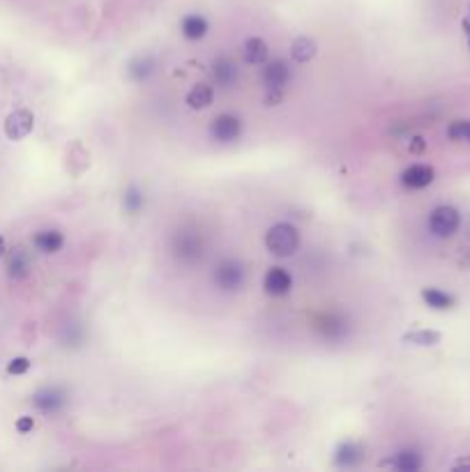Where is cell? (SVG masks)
Here are the masks:
<instances>
[{
  "label": "cell",
  "mask_w": 470,
  "mask_h": 472,
  "mask_svg": "<svg viewBox=\"0 0 470 472\" xmlns=\"http://www.w3.org/2000/svg\"><path fill=\"white\" fill-rule=\"evenodd\" d=\"M212 281L219 291H237L240 286L245 283V267L240 265L237 261H221L217 267H215V274H212Z\"/></svg>",
  "instance_id": "cell-3"
},
{
  "label": "cell",
  "mask_w": 470,
  "mask_h": 472,
  "mask_svg": "<svg viewBox=\"0 0 470 472\" xmlns=\"http://www.w3.org/2000/svg\"><path fill=\"white\" fill-rule=\"evenodd\" d=\"M461 226V215L452 206H438L429 215V230L436 237H452Z\"/></svg>",
  "instance_id": "cell-2"
},
{
  "label": "cell",
  "mask_w": 470,
  "mask_h": 472,
  "mask_svg": "<svg viewBox=\"0 0 470 472\" xmlns=\"http://www.w3.org/2000/svg\"><path fill=\"white\" fill-rule=\"evenodd\" d=\"M422 300L427 302L431 309H438V311H447V309L454 307V298L447 295L445 291H440V288H424Z\"/></svg>",
  "instance_id": "cell-15"
},
{
  "label": "cell",
  "mask_w": 470,
  "mask_h": 472,
  "mask_svg": "<svg viewBox=\"0 0 470 472\" xmlns=\"http://www.w3.org/2000/svg\"><path fill=\"white\" fill-rule=\"evenodd\" d=\"M33 242L42 254H55L62 249L65 237H62V233H58V230H40Z\"/></svg>",
  "instance_id": "cell-11"
},
{
  "label": "cell",
  "mask_w": 470,
  "mask_h": 472,
  "mask_svg": "<svg viewBox=\"0 0 470 472\" xmlns=\"http://www.w3.org/2000/svg\"><path fill=\"white\" fill-rule=\"evenodd\" d=\"M143 206V196H141V191H136V189H129L127 191V196H125V208L129 210V212H136L138 208Z\"/></svg>",
  "instance_id": "cell-26"
},
{
  "label": "cell",
  "mask_w": 470,
  "mask_h": 472,
  "mask_svg": "<svg viewBox=\"0 0 470 472\" xmlns=\"http://www.w3.org/2000/svg\"><path fill=\"white\" fill-rule=\"evenodd\" d=\"M28 369H30V362H28L26 357H16L7 364V373L9 376H23Z\"/></svg>",
  "instance_id": "cell-25"
},
{
  "label": "cell",
  "mask_w": 470,
  "mask_h": 472,
  "mask_svg": "<svg viewBox=\"0 0 470 472\" xmlns=\"http://www.w3.org/2000/svg\"><path fill=\"white\" fill-rule=\"evenodd\" d=\"M459 468H470V461H468V459L457 461V463H454V470H459Z\"/></svg>",
  "instance_id": "cell-29"
},
{
  "label": "cell",
  "mask_w": 470,
  "mask_h": 472,
  "mask_svg": "<svg viewBox=\"0 0 470 472\" xmlns=\"http://www.w3.org/2000/svg\"><path fill=\"white\" fill-rule=\"evenodd\" d=\"M208 33V21L198 14H189L182 18V35L187 40H201Z\"/></svg>",
  "instance_id": "cell-17"
},
{
  "label": "cell",
  "mask_w": 470,
  "mask_h": 472,
  "mask_svg": "<svg viewBox=\"0 0 470 472\" xmlns=\"http://www.w3.org/2000/svg\"><path fill=\"white\" fill-rule=\"evenodd\" d=\"M265 247H267V252L279 256V258L293 256L300 247L298 228H295L293 224H274L265 235Z\"/></svg>",
  "instance_id": "cell-1"
},
{
  "label": "cell",
  "mask_w": 470,
  "mask_h": 472,
  "mask_svg": "<svg viewBox=\"0 0 470 472\" xmlns=\"http://www.w3.org/2000/svg\"><path fill=\"white\" fill-rule=\"evenodd\" d=\"M267 58V44L261 37H249L245 42V62L249 64H261Z\"/></svg>",
  "instance_id": "cell-18"
},
{
  "label": "cell",
  "mask_w": 470,
  "mask_h": 472,
  "mask_svg": "<svg viewBox=\"0 0 470 472\" xmlns=\"http://www.w3.org/2000/svg\"><path fill=\"white\" fill-rule=\"evenodd\" d=\"M175 254L184 261H194V258H198L203 254V245H201V237L196 233H180L175 237Z\"/></svg>",
  "instance_id": "cell-10"
},
{
  "label": "cell",
  "mask_w": 470,
  "mask_h": 472,
  "mask_svg": "<svg viewBox=\"0 0 470 472\" xmlns=\"http://www.w3.org/2000/svg\"><path fill=\"white\" fill-rule=\"evenodd\" d=\"M33 127H35V118L30 111H26V108L14 111V113H9L5 120V134H7V138H12V141H21V138H26L33 132Z\"/></svg>",
  "instance_id": "cell-5"
},
{
  "label": "cell",
  "mask_w": 470,
  "mask_h": 472,
  "mask_svg": "<svg viewBox=\"0 0 470 472\" xmlns=\"http://www.w3.org/2000/svg\"><path fill=\"white\" fill-rule=\"evenodd\" d=\"M33 403H35V408L42 410L44 415H55L65 408L67 396H65L60 387H44V390H40L33 396Z\"/></svg>",
  "instance_id": "cell-6"
},
{
  "label": "cell",
  "mask_w": 470,
  "mask_h": 472,
  "mask_svg": "<svg viewBox=\"0 0 470 472\" xmlns=\"http://www.w3.org/2000/svg\"><path fill=\"white\" fill-rule=\"evenodd\" d=\"M316 51H318V44L309 40V37H300V40H295L291 46L293 60H298V62H309L313 55H316Z\"/></svg>",
  "instance_id": "cell-19"
},
{
  "label": "cell",
  "mask_w": 470,
  "mask_h": 472,
  "mask_svg": "<svg viewBox=\"0 0 470 472\" xmlns=\"http://www.w3.org/2000/svg\"><path fill=\"white\" fill-rule=\"evenodd\" d=\"M344 335V320L335 316H325V337L335 339Z\"/></svg>",
  "instance_id": "cell-24"
},
{
  "label": "cell",
  "mask_w": 470,
  "mask_h": 472,
  "mask_svg": "<svg viewBox=\"0 0 470 472\" xmlns=\"http://www.w3.org/2000/svg\"><path fill=\"white\" fill-rule=\"evenodd\" d=\"M392 466L396 470H401V472H415V470L422 468V456L418 454V451L405 449V451H399V454L394 456Z\"/></svg>",
  "instance_id": "cell-20"
},
{
  "label": "cell",
  "mask_w": 470,
  "mask_h": 472,
  "mask_svg": "<svg viewBox=\"0 0 470 472\" xmlns=\"http://www.w3.org/2000/svg\"><path fill=\"white\" fill-rule=\"evenodd\" d=\"M362 461V449L355 442H341L337 454H335V463L341 468H353Z\"/></svg>",
  "instance_id": "cell-12"
},
{
  "label": "cell",
  "mask_w": 470,
  "mask_h": 472,
  "mask_svg": "<svg viewBox=\"0 0 470 472\" xmlns=\"http://www.w3.org/2000/svg\"><path fill=\"white\" fill-rule=\"evenodd\" d=\"M212 74H215V79H217V83L221 88H228V86H233V81L237 79V67L230 58H219L215 62Z\"/></svg>",
  "instance_id": "cell-14"
},
{
  "label": "cell",
  "mask_w": 470,
  "mask_h": 472,
  "mask_svg": "<svg viewBox=\"0 0 470 472\" xmlns=\"http://www.w3.org/2000/svg\"><path fill=\"white\" fill-rule=\"evenodd\" d=\"M240 129H242V125H240V118L230 116V113H221V116H217L215 120H212L210 134L219 143H233V141H237Z\"/></svg>",
  "instance_id": "cell-4"
},
{
  "label": "cell",
  "mask_w": 470,
  "mask_h": 472,
  "mask_svg": "<svg viewBox=\"0 0 470 472\" xmlns=\"http://www.w3.org/2000/svg\"><path fill=\"white\" fill-rule=\"evenodd\" d=\"M7 270H9V276H14V279H23L30 270V258L23 252V249H14L12 254L7 256Z\"/></svg>",
  "instance_id": "cell-13"
},
{
  "label": "cell",
  "mask_w": 470,
  "mask_h": 472,
  "mask_svg": "<svg viewBox=\"0 0 470 472\" xmlns=\"http://www.w3.org/2000/svg\"><path fill=\"white\" fill-rule=\"evenodd\" d=\"M433 178H436V171H433L431 166H427V164H413V166H408V169L401 173V182L408 189L429 187V184L433 182Z\"/></svg>",
  "instance_id": "cell-7"
},
{
  "label": "cell",
  "mask_w": 470,
  "mask_h": 472,
  "mask_svg": "<svg viewBox=\"0 0 470 472\" xmlns=\"http://www.w3.org/2000/svg\"><path fill=\"white\" fill-rule=\"evenodd\" d=\"M152 69H155V62L150 55H141V58H136L129 64V77L134 81H145L152 74Z\"/></svg>",
  "instance_id": "cell-21"
},
{
  "label": "cell",
  "mask_w": 470,
  "mask_h": 472,
  "mask_svg": "<svg viewBox=\"0 0 470 472\" xmlns=\"http://www.w3.org/2000/svg\"><path fill=\"white\" fill-rule=\"evenodd\" d=\"M410 152H415V154H418V152H424V138H422V136H415V138H413Z\"/></svg>",
  "instance_id": "cell-28"
},
{
  "label": "cell",
  "mask_w": 470,
  "mask_h": 472,
  "mask_svg": "<svg viewBox=\"0 0 470 472\" xmlns=\"http://www.w3.org/2000/svg\"><path fill=\"white\" fill-rule=\"evenodd\" d=\"M33 427H35V422H33V417H28V415H26V417L16 420V431L18 433H30Z\"/></svg>",
  "instance_id": "cell-27"
},
{
  "label": "cell",
  "mask_w": 470,
  "mask_h": 472,
  "mask_svg": "<svg viewBox=\"0 0 470 472\" xmlns=\"http://www.w3.org/2000/svg\"><path fill=\"white\" fill-rule=\"evenodd\" d=\"M447 136L452 141L470 143V120H454V123L447 127Z\"/></svg>",
  "instance_id": "cell-23"
},
{
  "label": "cell",
  "mask_w": 470,
  "mask_h": 472,
  "mask_svg": "<svg viewBox=\"0 0 470 472\" xmlns=\"http://www.w3.org/2000/svg\"><path fill=\"white\" fill-rule=\"evenodd\" d=\"M263 286H265V293L276 295V298H279V295H286V293L291 291L293 279H291V274L284 270V267H270L267 274H265Z\"/></svg>",
  "instance_id": "cell-9"
},
{
  "label": "cell",
  "mask_w": 470,
  "mask_h": 472,
  "mask_svg": "<svg viewBox=\"0 0 470 472\" xmlns=\"http://www.w3.org/2000/svg\"><path fill=\"white\" fill-rule=\"evenodd\" d=\"M464 30H466L468 37H470V7H468V14H466V18H464Z\"/></svg>",
  "instance_id": "cell-30"
},
{
  "label": "cell",
  "mask_w": 470,
  "mask_h": 472,
  "mask_svg": "<svg viewBox=\"0 0 470 472\" xmlns=\"http://www.w3.org/2000/svg\"><path fill=\"white\" fill-rule=\"evenodd\" d=\"M291 79V69L284 60H272L267 62V67L263 69V81L267 90H281Z\"/></svg>",
  "instance_id": "cell-8"
},
{
  "label": "cell",
  "mask_w": 470,
  "mask_h": 472,
  "mask_svg": "<svg viewBox=\"0 0 470 472\" xmlns=\"http://www.w3.org/2000/svg\"><path fill=\"white\" fill-rule=\"evenodd\" d=\"M403 341H408V344H415V346H436L440 341V332H436V330L408 332V335L403 337Z\"/></svg>",
  "instance_id": "cell-22"
},
{
  "label": "cell",
  "mask_w": 470,
  "mask_h": 472,
  "mask_svg": "<svg viewBox=\"0 0 470 472\" xmlns=\"http://www.w3.org/2000/svg\"><path fill=\"white\" fill-rule=\"evenodd\" d=\"M3 254H5V240L0 237V256H3Z\"/></svg>",
  "instance_id": "cell-31"
},
{
  "label": "cell",
  "mask_w": 470,
  "mask_h": 472,
  "mask_svg": "<svg viewBox=\"0 0 470 472\" xmlns=\"http://www.w3.org/2000/svg\"><path fill=\"white\" fill-rule=\"evenodd\" d=\"M212 99H215V92H212V88L206 86V83H198V86H194L189 90L187 104H189V108L201 111V108H208L212 104Z\"/></svg>",
  "instance_id": "cell-16"
}]
</instances>
